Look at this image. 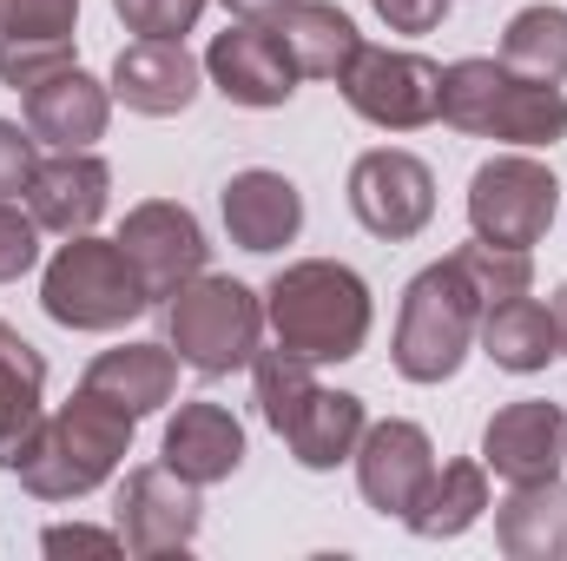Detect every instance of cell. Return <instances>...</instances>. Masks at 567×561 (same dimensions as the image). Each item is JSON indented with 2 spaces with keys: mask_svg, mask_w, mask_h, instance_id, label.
Instances as JSON below:
<instances>
[{
  "mask_svg": "<svg viewBox=\"0 0 567 561\" xmlns=\"http://www.w3.org/2000/svg\"><path fill=\"white\" fill-rule=\"evenodd\" d=\"M133 429H140V417H126L120 404H106L93 390H73V404L40 417V429L27 436V449L13 456V476L40 502H80V496L106 489L126 469Z\"/></svg>",
  "mask_w": 567,
  "mask_h": 561,
  "instance_id": "6da1fadb",
  "label": "cell"
},
{
  "mask_svg": "<svg viewBox=\"0 0 567 561\" xmlns=\"http://www.w3.org/2000/svg\"><path fill=\"white\" fill-rule=\"evenodd\" d=\"M265 324L303 364H350L370 344L377 304L370 284L337 258H297L265 284Z\"/></svg>",
  "mask_w": 567,
  "mask_h": 561,
  "instance_id": "7a4b0ae2",
  "label": "cell"
},
{
  "mask_svg": "<svg viewBox=\"0 0 567 561\" xmlns=\"http://www.w3.org/2000/svg\"><path fill=\"white\" fill-rule=\"evenodd\" d=\"M442 120L468 140H502V145H561L567 140V93L522 80L502 60H455L442 67Z\"/></svg>",
  "mask_w": 567,
  "mask_h": 561,
  "instance_id": "3957f363",
  "label": "cell"
},
{
  "mask_svg": "<svg viewBox=\"0 0 567 561\" xmlns=\"http://www.w3.org/2000/svg\"><path fill=\"white\" fill-rule=\"evenodd\" d=\"M165 344L178 350L185 370L198 377H231L258 357L265 344V297L238 278L198 272L165 297Z\"/></svg>",
  "mask_w": 567,
  "mask_h": 561,
  "instance_id": "277c9868",
  "label": "cell"
},
{
  "mask_svg": "<svg viewBox=\"0 0 567 561\" xmlns=\"http://www.w3.org/2000/svg\"><path fill=\"white\" fill-rule=\"evenodd\" d=\"M145 304H152V297H145L140 272L126 265L120 238L80 232V238H66V245L47 258V272H40V310H47L60 330H126Z\"/></svg>",
  "mask_w": 567,
  "mask_h": 561,
  "instance_id": "5b68a950",
  "label": "cell"
},
{
  "mask_svg": "<svg viewBox=\"0 0 567 561\" xmlns=\"http://www.w3.org/2000/svg\"><path fill=\"white\" fill-rule=\"evenodd\" d=\"M475 324H482V304H475V290L462 284V272L449 258L416 272L410 290H403L396 344H390L396 377H410V384H449L462 370V357L475 350Z\"/></svg>",
  "mask_w": 567,
  "mask_h": 561,
  "instance_id": "8992f818",
  "label": "cell"
},
{
  "mask_svg": "<svg viewBox=\"0 0 567 561\" xmlns=\"http://www.w3.org/2000/svg\"><path fill=\"white\" fill-rule=\"evenodd\" d=\"M555 212H561V178L528 152H502V159L475 165V178H468V225L488 245L535 252L548 238Z\"/></svg>",
  "mask_w": 567,
  "mask_h": 561,
  "instance_id": "52a82bcc",
  "label": "cell"
},
{
  "mask_svg": "<svg viewBox=\"0 0 567 561\" xmlns=\"http://www.w3.org/2000/svg\"><path fill=\"white\" fill-rule=\"evenodd\" d=\"M343 106L383 133H416L429 120H442V67L403 47H357V60L343 67Z\"/></svg>",
  "mask_w": 567,
  "mask_h": 561,
  "instance_id": "ba28073f",
  "label": "cell"
},
{
  "mask_svg": "<svg viewBox=\"0 0 567 561\" xmlns=\"http://www.w3.org/2000/svg\"><path fill=\"white\" fill-rule=\"evenodd\" d=\"M198 522H205L198 482H185V476L165 469V462L126 469V482H120V496H113V529H120L126 555H140V561L185 555V549L198 542Z\"/></svg>",
  "mask_w": 567,
  "mask_h": 561,
  "instance_id": "9c48e42d",
  "label": "cell"
},
{
  "mask_svg": "<svg viewBox=\"0 0 567 561\" xmlns=\"http://www.w3.org/2000/svg\"><path fill=\"white\" fill-rule=\"evenodd\" d=\"M350 212L370 238L403 245L435 218V172L403 145H370L350 165Z\"/></svg>",
  "mask_w": 567,
  "mask_h": 561,
  "instance_id": "30bf717a",
  "label": "cell"
},
{
  "mask_svg": "<svg viewBox=\"0 0 567 561\" xmlns=\"http://www.w3.org/2000/svg\"><path fill=\"white\" fill-rule=\"evenodd\" d=\"M120 252H126V265L140 272L152 304H165L178 284H192L205 272V258H212L205 225H198L178 198H145V205H133L126 225H120Z\"/></svg>",
  "mask_w": 567,
  "mask_h": 561,
  "instance_id": "8fae6325",
  "label": "cell"
},
{
  "mask_svg": "<svg viewBox=\"0 0 567 561\" xmlns=\"http://www.w3.org/2000/svg\"><path fill=\"white\" fill-rule=\"evenodd\" d=\"M205 80L231 106H251V113H271V106H284L297 93V67H290V53H284L271 20H231L205 47Z\"/></svg>",
  "mask_w": 567,
  "mask_h": 561,
  "instance_id": "7c38bea8",
  "label": "cell"
},
{
  "mask_svg": "<svg viewBox=\"0 0 567 561\" xmlns=\"http://www.w3.org/2000/svg\"><path fill=\"white\" fill-rule=\"evenodd\" d=\"M357 489H363V502L377 509V516H410L416 509V496L429 489V476H435V442H429L423 422H370L363 429V442H357Z\"/></svg>",
  "mask_w": 567,
  "mask_h": 561,
  "instance_id": "4fadbf2b",
  "label": "cell"
},
{
  "mask_svg": "<svg viewBox=\"0 0 567 561\" xmlns=\"http://www.w3.org/2000/svg\"><path fill=\"white\" fill-rule=\"evenodd\" d=\"M80 0H0V86L27 93L73 60Z\"/></svg>",
  "mask_w": 567,
  "mask_h": 561,
  "instance_id": "5bb4252c",
  "label": "cell"
},
{
  "mask_svg": "<svg viewBox=\"0 0 567 561\" xmlns=\"http://www.w3.org/2000/svg\"><path fill=\"white\" fill-rule=\"evenodd\" d=\"M567 462V417L548 397H522L502 404L482 429V469H495L502 482H548Z\"/></svg>",
  "mask_w": 567,
  "mask_h": 561,
  "instance_id": "9a60e30c",
  "label": "cell"
},
{
  "mask_svg": "<svg viewBox=\"0 0 567 561\" xmlns=\"http://www.w3.org/2000/svg\"><path fill=\"white\" fill-rule=\"evenodd\" d=\"M106 86H113V100H120L126 113L172 120V113H185V106L198 100V86H205V60H192L185 40H133V47H120Z\"/></svg>",
  "mask_w": 567,
  "mask_h": 561,
  "instance_id": "2e32d148",
  "label": "cell"
},
{
  "mask_svg": "<svg viewBox=\"0 0 567 561\" xmlns=\"http://www.w3.org/2000/svg\"><path fill=\"white\" fill-rule=\"evenodd\" d=\"M20 198H27V212H33L40 232L80 238V232H93V225L106 218V205H113V172H106V159H93V152H53V159H40V172H33V185H27Z\"/></svg>",
  "mask_w": 567,
  "mask_h": 561,
  "instance_id": "e0dca14e",
  "label": "cell"
},
{
  "mask_svg": "<svg viewBox=\"0 0 567 561\" xmlns=\"http://www.w3.org/2000/svg\"><path fill=\"white\" fill-rule=\"evenodd\" d=\"M218 212H225V232L238 252H284L297 232H303V192L271 172V165H251V172H231L225 192H218Z\"/></svg>",
  "mask_w": 567,
  "mask_h": 561,
  "instance_id": "ac0fdd59",
  "label": "cell"
},
{
  "mask_svg": "<svg viewBox=\"0 0 567 561\" xmlns=\"http://www.w3.org/2000/svg\"><path fill=\"white\" fill-rule=\"evenodd\" d=\"M113 120V86H100L86 67H60L53 80L27 86V133L53 152H86L93 140H106Z\"/></svg>",
  "mask_w": 567,
  "mask_h": 561,
  "instance_id": "d6986e66",
  "label": "cell"
},
{
  "mask_svg": "<svg viewBox=\"0 0 567 561\" xmlns=\"http://www.w3.org/2000/svg\"><path fill=\"white\" fill-rule=\"evenodd\" d=\"M165 469H178L185 482L212 489V482H231L238 462H245V422L231 417L225 404H178V417L165 422V442H158Z\"/></svg>",
  "mask_w": 567,
  "mask_h": 561,
  "instance_id": "ffe728a7",
  "label": "cell"
},
{
  "mask_svg": "<svg viewBox=\"0 0 567 561\" xmlns=\"http://www.w3.org/2000/svg\"><path fill=\"white\" fill-rule=\"evenodd\" d=\"M80 390L120 404L126 417H152L172 404L178 390V350L172 344H120V350H100L80 377Z\"/></svg>",
  "mask_w": 567,
  "mask_h": 561,
  "instance_id": "44dd1931",
  "label": "cell"
},
{
  "mask_svg": "<svg viewBox=\"0 0 567 561\" xmlns=\"http://www.w3.org/2000/svg\"><path fill=\"white\" fill-rule=\"evenodd\" d=\"M495 549L508 561H567V482H508L495 502Z\"/></svg>",
  "mask_w": 567,
  "mask_h": 561,
  "instance_id": "7402d4cb",
  "label": "cell"
},
{
  "mask_svg": "<svg viewBox=\"0 0 567 561\" xmlns=\"http://www.w3.org/2000/svg\"><path fill=\"white\" fill-rule=\"evenodd\" d=\"M271 27H278L297 80H343V67H350L357 47H363L357 20H350L337 0H290Z\"/></svg>",
  "mask_w": 567,
  "mask_h": 561,
  "instance_id": "603a6c76",
  "label": "cell"
},
{
  "mask_svg": "<svg viewBox=\"0 0 567 561\" xmlns=\"http://www.w3.org/2000/svg\"><path fill=\"white\" fill-rule=\"evenodd\" d=\"M475 344H482V350H488V364H495V370H508V377H535V370H548V364L561 357L555 310H548V304H535L528 290H522V297H508V304H495V310H482Z\"/></svg>",
  "mask_w": 567,
  "mask_h": 561,
  "instance_id": "cb8c5ba5",
  "label": "cell"
},
{
  "mask_svg": "<svg viewBox=\"0 0 567 561\" xmlns=\"http://www.w3.org/2000/svg\"><path fill=\"white\" fill-rule=\"evenodd\" d=\"M363 429H370L363 397H350V390H323V384H317V390L303 397L297 422L284 429V442H290V456H297L303 469H337V462L357 456Z\"/></svg>",
  "mask_w": 567,
  "mask_h": 561,
  "instance_id": "d4e9b609",
  "label": "cell"
},
{
  "mask_svg": "<svg viewBox=\"0 0 567 561\" xmlns=\"http://www.w3.org/2000/svg\"><path fill=\"white\" fill-rule=\"evenodd\" d=\"M40 404H47V357L0 317V469H13V456L40 429L47 417Z\"/></svg>",
  "mask_w": 567,
  "mask_h": 561,
  "instance_id": "484cf974",
  "label": "cell"
},
{
  "mask_svg": "<svg viewBox=\"0 0 567 561\" xmlns=\"http://www.w3.org/2000/svg\"><path fill=\"white\" fill-rule=\"evenodd\" d=\"M482 516H488V469L482 462H442L429 476V489L416 496V509L403 516V529L423 536V542H455Z\"/></svg>",
  "mask_w": 567,
  "mask_h": 561,
  "instance_id": "4316f807",
  "label": "cell"
},
{
  "mask_svg": "<svg viewBox=\"0 0 567 561\" xmlns=\"http://www.w3.org/2000/svg\"><path fill=\"white\" fill-rule=\"evenodd\" d=\"M502 67L542 86H567V7H522L502 27Z\"/></svg>",
  "mask_w": 567,
  "mask_h": 561,
  "instance_id": "83f0119b",
  "label": "cell"
},
{
  "mask_svg": "<svg viewBox=\"0 0 567 561\" xmlns=\"http://www.w3.org/2000/svg\"><path fill=\"white\" fill-rule=\"evenodd\" d=\"M449 265L462 272V284L475 290L482 310H495V304H508V297H522V290L535 284V258H528V252L488 245V238H468L462 252H449Z\"/></svg>",
  "mask_w": 567,
  "mask_h": 561,
  "instance_id": "f1b7e54d",
  "label": "cell"
},
{
  "mask_svg": "<svg viewBox=\"0 0 567 561\" xmlns=\"http://www.w3.org/2000/svg\"><path fill=\"white\" fill-rule=\"evenodd\" d=\"M251 384H258V410H265V422L271 429H290L297 422V410H303V397L317 390V364H303V357H290L284 344H258V357H251Z\"/></svg>",
  "mask_w": 567,
  "mask_h": 561,
  "instance_id": "f546056e",
  "label": "cell"
},
{
  "mask_svg": "<svg viewBox=\"0 0 567 561\" xmlns=\"http://www.w3.org/2000/svg\"><path fill=\"white\" fill-rule=\"evenodd\" d=\"M113 13L126 20V33L140 40H185L205 13V0H113Z\"/></svg>",
  "mask_w": 567,
  "mask_h": 561,
  "instance_id": "4dcf8cb0",
  "label": "cell"
},
{
  "mask_svg": "<svg viewBox=\"0 0 567 561\" xmlns=\"http://www.w3.org/2000/svg\"><path fill=\"white\" fill-rule=\"evenodd\" d=\"M33 265H40V225H33V212L0 198V284L27 278Z\"/></svg>",
  "mask_w": 567,
  "mask_h": 561,
  "instance_id": "1f68e13d",
  "label": "cell"
},
{
  "mask_svg": "<svg viewBox=\"0 0 567 561\" xmlns=\"http://www.w3.org/2000/svg\"><path fill=\"white\" fill-rule=\"evenodd\" d=\"M33 133H20L13 120H0V198H20L40 172V152H33Z\"/></svg>",
  "mask_w": 567,
  "mask_h": 561,
  "instance_id": "d6a6232c",
  "label": "cell"
},
{
  "mask_svg": "<svg viewBox=\"0 0 567 561\" xmlns=\"http://www.w3.org/2000/svg\"><path fill=\"white\" fill-rule=\"evenodd\" d=\"M40 549H47V555H73V549H86V555H120L126 542H120V529H93V522H53V529L40 536Z\"/></svg>",
  "mask_w": 567,
  "mask_h": 561,
  "instance_id": "836d02e7",
  "label": "cell"
},
{
  "mask_svg": "<svg viewBox=\"0 0 567 561\" xmlns=\"http://www.w3.org/2000/svg\"><path fill=\"white\" fill-rule=\"evenodd\" d=\"M370 7L390 33H435L442 13H449V0H370Z\"/></svg>",
  "mask_w": 567,
  "mask_h": 561,
  "instance_id": "e575fe53",
  "label": "cell"
},
{
  "mask_svg": "<svg viewBox=\"0 0 567 561\" xmlns=\"http://www.w3.org/2000/svg\"><path fill=\"white\" fill-rule=\"evenodd\" d=\"M225 7H231V20H278L290 0H225Z\"/></svg>",
  "mask_w": 567,
  "mask_h": 561,
  "instance_id": "d590c367",
  "label": "cell"
},
{
  "mask_svg": "<svg viewBox=\"0 0 567 561\" xmlns=\"http://www.w3.org/2000/svg\"><path fill=\"white\" fill-rule=\"evenodd\" d=\"M548 310H555V337H561V357H567V284L555 290V304H548Z\"/></svg>",
  "mask_w": 567,
  "mask_h": 561,
  "instance_id": "8d00e7d4",
  "label": "cell"
}]
</instances>
